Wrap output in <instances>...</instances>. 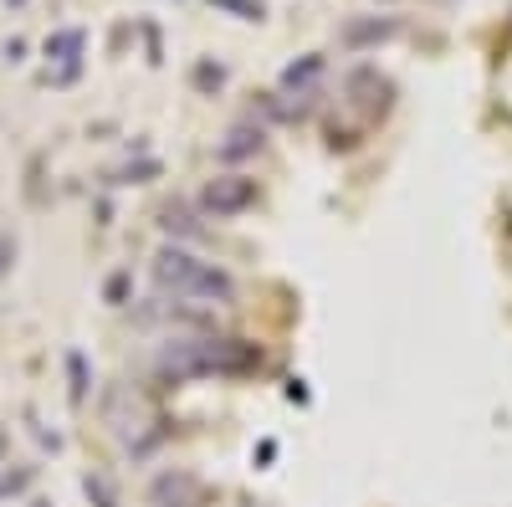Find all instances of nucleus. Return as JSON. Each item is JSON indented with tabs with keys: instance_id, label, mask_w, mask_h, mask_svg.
<instances>
[{
	"instance_id": "0eeeda50",
	"label": "nucleus",
	"mask_w": 512,
	"mask_h": 507,
	"mask_svg": "<svg viewBox=\"0 0 512 507\" xmlns=\"http://www.w3.org/2000/svg\"><path fill=\"white\" fill-rule=\"evenodd\" d=\"M251 154H262V129H251V123H236V129L216 144V159L221 164H241Z\"/></svg>"
},
{
	"instance_id": "7ed1b4c3",
	"label": "nucleus",
	"mask_w": 512,
	"mask_h": 507,
	"mask_svg": "<svg viewBox=\"0 0 512 507\" xmlns=\"http://www.w3.org/2000/svg\"><path fill=\"white\" fill-rule=\"evenodd\" d=\"M103 410H108V426H113L128 446H139V451L149 446V441H144V431H149V426H159V420H154V410H149L134 390H108V405H103Z\"/></svg>"
},
{
	"instance_id": "1a4fd4ad",
	"label": "nucleus",
	"mask_w": 512,
	"mask_h": 507,
	"mask_svg": "<svg viewBox=\"0 0 512 507\" xmlns=\"http://www.w3.org/2000/svg\"><path fill=\"white\" fill-rule=\"evenodd\" d=\"M395 31H400L395 21H364V26H349L344 41H349V47H364V41H384V36H395Z\"/></svg>"
},
{
	"instance_id": "f8f14e48",
	"label": "nucleus",
	"mask_w": 512,
	"mask_h": 507,
	"mask_svg": "<svg viewBox=\"0 0 512 507\" xmlns=\"http://www.w3.org/2000/svg\"><path fill=\"white\" fill-rule=\"evenodd\" d=\"M164 231H185V236H200V226L190 221V210L185 205H164V221H159Z\"/></svg>"
},
{
	"instance_id": "4468645a",
	"label": "nucleus",
	"mask_w": 512,
	"mask_h": 507,
	"mask_svg": "<svg viewBox=\"0 0 512 507\" xmlns=\"http://www.w3.org/2000/svg\"><path fill=\"white\" fill-rule=\"evenodd\" d=\"M67 364H72V405H82V400H88V374H82V354H72Z\"/></svg>"
},
{
	"instance_id": "9d476101",
	"label": "nucleus",
	"mask_w": 512,
	"mask_h": 507,
	"mask_svg": "<svg viewBox=\"0 0 512 507\" xmlns=\"http://www.w3.org/2000/svg\"><path fill=\"white\" fill-rule=\"evenodd\" d=\"M323 72V57H303V62H292L287 72H282V88L292 93V88H308V82Z\"/></svg>"
},
{
	"instance_id": "6e6552de",
	"label": "nucleus",
	"mask_w": 512,
	"mask_h": 507,
	"mask_svg": "<svg viewBox=\"0 0 512 507\" xmlns=\"http://www.w3.org/2000/svg\"><path fill=\"white\" fill-rule=\"evenodd\" d=\"M36 482V467H21V461H0V502H6V497H21L26 487Z\"/></svg>"
},
{
	"instance_id": "a211bd4d",
	"label": "nucleus",
	"mask_w": 512,
	"mask_h": 507,
	"mask_svg": "<svg viewBox=\"0 0 512 507\" xmlns=\"http://www.w3.org/2000/svg\"><path fill=\"white\" fill-rule=\"evenodd\" d=\"M31 507H52V502H31Z\"/></svg>"
},
{
	"instance_id": "39448f33",
	"label": "nucleus",
	"mask_w": 512,
	"mask_h": 507,
	"mask_svg": "<svg viewBox=\"0 0 512 507\" xmlns=\"http://www.w3.org/2000/svg\"><path fill=\"white\" fill-rule=\"evenodd\" d=\"M149 502L154 507H200V482L190 472H164V477H154Z\"/></svg>"
},
{
	"instance_id": "dca6fc26",
	"label": "nucleus",
	"mask_w": 512,
	"mask_h": 507,
	"mask_svg": "<svg viewBox=\"0 0 512 507\" xmlns=\"http://www.w3.org/2000/svg\"><path fill=\"white\" fill-rule=\"evenodd\" d=\"M195 82H200V88H221V82H226V72L205 62V67H195Z\"/></svg>"
},
{
	"instance_id": "f257e3e1",
	"label": "nucleus",
	"mask_w": 512,
	"mask_h": 507,
	"mask_svg": "<svg viewBox=\"0 0 512 507\" xmlns=\"http://www.w3.org/2000/svg\"><path fill=\"white\" fill-rule=\"evenodd\" d=\"M154 369L164 379H205V374H226V379H241V374H256L262 369V349L251 338H175L164 344Z\"/></svg>"
},
{
	"instance_id": "423d86ee",
	"label": "nucleus",
	"mask_w": 512,
	"mask_h": 507,
	"mask_svg": "<svg viewBox=\"0 0 512 507\" xmlns=\"http://www.w3.org/2000/svg\"><path fill=\"white\" fill-rule=\"evenodd\" d=\"M82 47H88V36H82L77 26H72V31L47 36V57H52V62H62L57 82H72V77H77V57H82Z\"/></svg>"
},
{
	"instance_id": "f03ea898",
	"label": "nucleus",
	"mask_w": 512,
	"mask_h": 507,
	"mask_svg": "<svg viewBox=\"0 0 512 507\" xmlns=\"http://www.w3.org/2000/svg\"><path fill=\"white\" fill-rule=\"evenodd\" d=\"M149 277L154 287L164 292V298H185V303H231L236 298V282L226 267L216 262H200L195 251L185 246H159L154 262H149Z\"/></svg>"
},
{
	"instance_id": "ddd939ff",
	"label": "nucleus",
	"mask_w": 512,
	"mask_h": 507,
	"mask_svg": "<svg viewBox=\"0 0 512 507\" xmlns=\"http://www.w3.org/2000/svg\"><path fill=\"white\" fill-rule=\"evenodd\" d=\"M210 6H226V11H236L241 21H262V0H210Z\"/></svg>"
},
{
	"instance_id": "f3484780",
	"label": "nucleus",
	"mask_w": 512,
	"mask_h": 507,
	"mask_svg": "<svg viewBox=\"0 0 512 507\" xmlns=\"http://www.w3.org/2000/svg\"><path fill=\"white\" fill-rule=\"evenodd\" d=\"M11 456V436H6V426H0V461Z\"/></svg>"
},
{
	"instance_id": "2eb2a0df",
	"label": "nucleus",
	"mask_w": 512,
	"mask_h": 507,
	"mask_svg": "<svg viewBox=\"0 0 512 507\" xmlns=\"http://www.w3.org/2000/svg\"><path fill=\"white\" fill-rule=\"evenodd\" d=\"M11 267H16V241H11V236H0V282L11 277Z\"/></svg>"
},
{
	"instance_id": "20e7f679",
	"label": "nucleus",
	"mask_w": 512,
	"mask_h": 507,
	"mask_svg": "<svg viewBox=\"0 0 512 507\" xmlns=\"http://www.w3.org/2000/svg\"><path fill=\"white\" fill-rule=\"evenodd\" d=\"M246 205H256V180H246V175H216L200 190L205 216H241Z\"/></svg>"
},
{
	"instance_id": "9b49d317",
	"label": "nucleus",
	"mask_w": 512,
	"mask_h": 507,
	"mask_svg": "<svg viewBox=\"0 0 512 507\" xmlns=\"http://www.w3.org/2000/svg\"><path fill=\"white\" fill-rule=\"evenodd\" d=\"M82 492L93 497V507H118V492H113V482H108L103 472H88V477H82Z\"/></svg>"
}]
</instances>
